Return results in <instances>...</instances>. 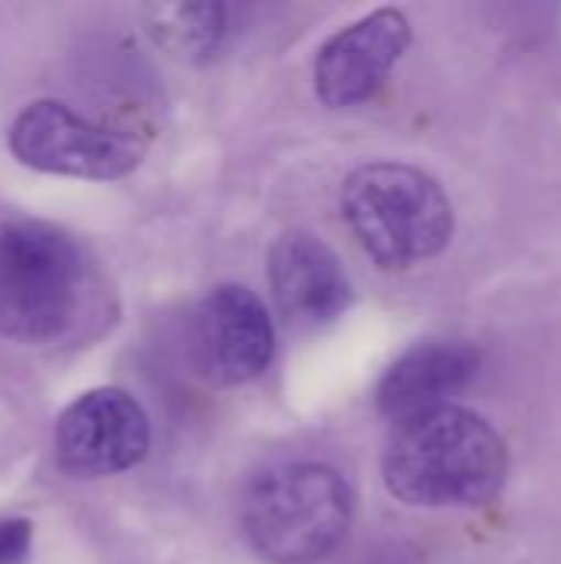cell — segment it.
<instances>
[{"instance_id": "9", "label": "cell", "mask_w": 561, "mask_h": 564, "mask_svg": "<svg viewBox=\"0 0 561 564\" xmlns=\"http://www.w3.org/2000/svg\"><path fill=\"white\" fill-rule=\"evenodd\" d=\"M268 281L278 311L304 330L334 324L350 304V281L337 254L311 231H288L274 241Z\"/></svg>"}, {"instance_id": "5", "label": "cell", "mask_w": 561, "mask_h": 564, "mask_svg": "<svg viewBox=\"0 0 561 564\" xmlns=\"http://www.w3.org/2000/svg\"><path fill=\"white\" fill-rule=\"evenodd\" d=\"M10 152L40 172L106 182L129 175L142 162L145 139L122 126L83 119L63 102L40 99L10 126Z\"/></svg>"}, {"instance_id": "4", "label": "cell", "mask_w": 561, "mask_h": 564, "mask_svg": "<svg viewBox=\"0 0 561 564\" xmlns=\"http://www.w3.org/2000/svg\"><path fill=\"white\" fill-rule=\"evenodd\" d=\"M344 218L364 251L390 271L440 254L453 238L443 185L403 162H367L344 182Z\"/></svg>"}, {"instance_id": "3", "label": "cell", "mask_w": 561, "mask_h": 564, "mask_svg": "<svg viewBox=\"0 0 561 564\" xmlns=\"http://www.w3.org/2000/svg\"><path fill=\"white\" fill-rule=\"evenodd\" d=\"M354 496L344 476L321 463H284L261 473L241 502L251 549L274 564H314L347 535Z\"/></svg>"}, {"instance_id": "12", "label": "cell", "mask_w": 561, "mask_h": 564, "mask_svg": "<svg viewBox=\"0 0 561 564\" xmlns=\"http://www.w3.org/2000/svg\"><path fill=\"white\" fill-rule=\"evenodd\" d=\"M33 529L23 519H0V564H20L30 552Z\"/></svg>"}, {"instance_id": "8", "label": "cell", "mask_w": 561, "mask_h": 564, "mask_svg": "<svg viewBox=\"0 0 561 564\" xmlns=\"http://www.w3.org/2000/svg\"><path fill=\"white\" fill-rule=\"evenodd\" d=\"M407 46L410 20L400 10L384 7L367 13L321 46L314 63L317 96L334 109L370 99L400 63Z\"/></svg>"}, {"instance_id": "11", "label": "cell", "mask_w": 561, "mask_h": 564, "mask_svg": "<svg viewBox=\"0 0 561 564\" xmlns=\"http://www.w3.org/2000/svg\"><path fill=\"white\" fill-rule=\"evenodd\" d=\"M149 30L159 43L175 50L179 56H198L218 46L225 33V7L222 3H179L149 10Z\"/></svg>"}, {"instance_id": "2", "label": "cell", "mask_w": 561, "mask_h": 564, "mask_svg": "<svg viewBox=\"0 0 561 564\" xmlns=\"http://www.w3.org/2000/svg\"><path fill=\"white\" fill-rule=\"evenodd\" d=\"M89 304L79 245L46 221L0 225V337L53 344L76 330Z\"/></svg>"}, {"instance_id": "10", "label": "cell", "mask_w": 561, "mask_h": 564, "mask_svg": "<svg viewBox=\"0 0 561 564\" xmlns=\"http://www.w3.org/2000/svg\"><path fill=\"white\" fill-rule=\"evenodd\" d=\"M479 350L466 340L420 344L384 373L377 387V410L393 423L440 410L479 373Z\"/></svg>"}, {"instance_id": "6", "label": "cell", "mask_w": 561, "mask_h": 564, "mask_svg": "<svg viewBox=\"0 0 561 564\" xmlns=\"http://www.w3.org/2000/svg\"><path fill=\"white\" fill-rule=\"evenodd\" d=\"M149 416L126 390L103 387L73 400L53 433L56 463L73 476H112L149 453Z\"/></svg>"}, {"instance_id": "1", "label": "cell", "mask_w": 561, "mask_h": 564, "mask_svg": "<svg viewBox=\"0 0 561 564\" xmlns=\"http://www.w3.org/2000/svg\"><path fill=\"white\" fill-rule=\"evenodd\" d=\"M509 476V449L473 410L440 406L397 423L384 449L387 489L420 509H476L493 502Z\"/></svg>"}, {"instance_id": "7", "label": "cell", "mask_w": 561, "mask_h": 564, "mask_svg": "<svg viewBox=\"0 0 561 564\" xmlns=\"http://www.w3.org/2000/svg\"><path fill=\"white\" fill-rule=\"evenodd\" d=\"M192 354L212 383L238 387L261 377L274 357V324L261 297L238 284L215 288L195 311Z\"/></svg>"}]
</instances>
